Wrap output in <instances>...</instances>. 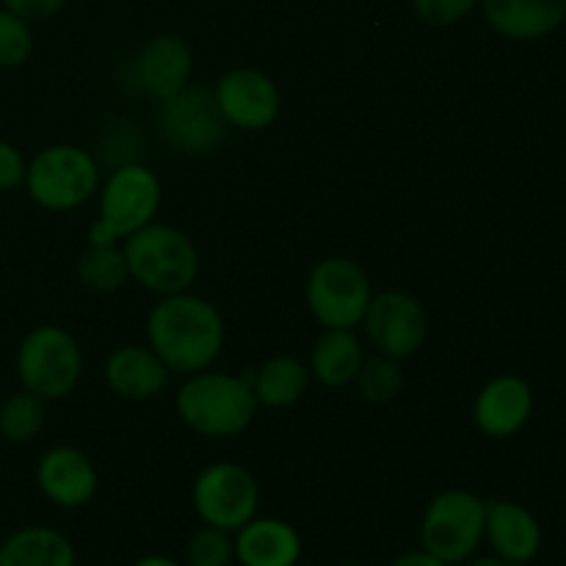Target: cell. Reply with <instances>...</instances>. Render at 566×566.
Returning a JSON list of instances; mask_svg holds the SVG:
<instances>
[{
	"label": "cell",
	"instance_id": "obj_11",
	"mask_svg": "<svg viewBox=\"0 0 566 566\" xmlns=\"http://www.w3.org/2000/svg\"><path fill=\"white\" fill-rule=\"evenodd\" d=\"M359 326L365 329L374 354L401 363L423 348L429 337V313L412 293L385 291L374 293Z\"/></svg>",
	"mask_w": 566,
	"mask_h": 566
},
{
	"label": "cell",
	"instance_id": "obj_19",
	"mask_svg": "<svg viewBox=\"0 0 566 566\" xmlns=\"http://www.w3.org/2000/svg\"><path fill=\"white\" fill-rule=\"evenodd\" d=\"M492 31L514 42L551 36L566 22V0H481Z\"/></svg>",
	"mask_w": 566,
	"mask_h": 566
},
{
	"label": "cell",
	"instance_id": "obj_18",
	"mask_svg": "<svg viewBox=\"0 0 566 566\" xmlns=\"http://www.w3.org/2000/svg\"><path fill=\"white\" fill-rule=\"evenodd\" d=\"M232 545L241 566H296L304 551L298 531L276 517H252L232 534Z\"/></svg>",
	"mask_w": 566,
	"mask_h": 566
},
{
	"label": "cell",
	"instance_id": "obj_30",
	"mask_svg": "<svg viewBox=\"0 0 566 566\" xmlns=\"http://www.w3.org/2000/svg\"><path fill=\"white\" fill-rule=\"evenodd\" d=\"M9 11H14L22 20H50L66 6V0H0Z\"/></svg>",
	"mask_w": 566,
	"mask_h": 566
},
{
	"label": "cell",
	"instance_id": "obj_29",
	"mask_svg": "<svg viewBox=\"0 0 566 566\" xmlns=\"http://www.w3.org/2000/svg\"><path fill=\"white\" fill-rule=\"evenodd\" d=\"M25 171L28 164L20 149L0 138V191H14V188L25 186Z\"/></svg>",
	"mask_w": 566,
	"mask_h": 566
},
{
	"label": "cell",
	"instance_id": "obj_10",
	"mask_svg": "<svg viewBox=\"0 0 566 566\" xmlns=\"http://www.w3.org/2000/svg\"><path fill=\"white\" fill-rule=\"evenodd\" d=\"M158 133L182 155H208L227 142L230 125L216 105L213 88L188 83L158 108Z\"/></svg>",
	"mask_w": 566,
	"mask_h": 566
},
{
	"label": "cell",
	"instance_id": "obj_7",
	"mask_svg": "<svg viewBox=\"0 0 566 566\" xmlns=\"http://www.w3.org/2000/svg\"><path fill=\"white\" fill-rule=\"evenodd\" d=\"M304 298L324 329H357L374 298V287L357 260L335 254L313 265L304 282Z\"/></svg>",
	"mask_w": 566,
	"mask_h": 566
},
{
	"label": "cell",
	"instance_id": "obj_16",
	"mask_svg": "<svg viewBox=\"0 0 566 566\" xmlns=\"http://www.w3.org/2000/svg\"><path fill=\"white\" fill-rule=\"evenodd\" d=\"M105 385L125 401H149L169 387L171 370L149 346H119L105 359Z\"/></svg>",
	"mask_w": 566,
	"mask_h": 566
},
{
	"label": "cell",
	"instance_id": "obj_31",
	"mask_svg": "<svg viewBox=\"0 0 566 566\" xmlns=\"http://www.w3.org/2000/svg\"><path fill=\"white\" fill-rule=\"evenodd\" d=\"M392 566H451L446 562H440L437 556H431V553H426L423 547L420 551H412V553H403V556H398Z\"/></svg>",
	"mask_w": 566,
	"mask_h": 566
},
{
	"label": "cell",
	"instance_id": "obj_26",
	"mask_svg": "<svg viewBox=\"0 0 566 566\" xmlns=\"http://www.w3.org/2000/svg\"><path fill=\"white\" fill-rule=\"evenodd\" d=\"M235 562V545L230 531L202 525L186 542V566H230Z\"/></svg>",
	"mask_w": 566,
	"mask_h": 566
},
{
	"label": "cell",
	"instance_id": "obj_23",
	"mask_svg": "<svg viewBox=\"0 0 566 566\" xmlns=\"http://www.w3.org/2000/svg\"><path fill=\"white\" fill-rule=\"evenodd\" d=\"M77 282L94 293H114L130 280L119 243H88L75 263Z\"/></svg>",
	"mask_w": 566,
	"mask_h": 566
},
{
	"label": "cell",
	"instance_id": "obj_34",
	"mask_svg": "<svg viewBox=\"0 0 566 566\" xmlns=\"http://www.w3.org/2000/svg\"><path fill=\"white\" fill-rule=\"evenodd\" d=\"M340 566H363V564H354V562H348V564H340Z\"/></svg>",
	"mask_w": 566,
	"mask_h": 566
},
{
	"label": "cell",
	"instance_id": "obj_14",
	"mask_svg": "<svg viewBox=\"0 0 566 566\" xmlns=\"http://www.w3.org/2000/svg\"><path fill=\"white\" fill-rule=\"evenodd\" d=\"M534 415V390L523 376L503 374L486 381L473 401V423L490 440L523 431Z\"/></svg>",
	"mask_w": 566,
	"mask_h": 566
},
{
	"label": "cell",
	"instance_id": "obj_6",
	"mask_svg": "<svg viewBox=\"0 0 566 566\" xmlns=\"http://www.w3.org/2000/svg\"><path fill=\"white\" fill-rule=\"evenodd\" d=\"M103 171L97 158L77 144H53L44 147L28 164V197L44 210H75L99 191Z\"/></svg>",
	"mask_w": 566,
	"mask_h": 566
},
{
	"label": "cell",
	"instance_id": "obj_3",
	"mask_svg": "<svg viewBox=\"0 0 566 566\" xmlns=\"http://www.w3.org/2000/svg\"><path fill=\"white\" fill-rule=\"evenodd\" d=\"M122 252L130 280L158 296L191 291L199 276V249L171 224L153 221L142 227L122 241Z\"/></svg>",
	"mask_w": 566,
	"mask_h": 566
},
{
	"label": "cell",
	"instance_id": "obj_12",
	"mask_svg": "<svg viewBox=\"0 0 566 566\" xmlns=\"http://www.w3.org/2000/svg\"><path fill=\"white\" fill-rule=\"evenodd\" d=\"M216 105L224 122L243 133L265 130L276 122L282 111V94L274 77L254 66H235L224 72L213 86Z\"/></svg>",
	"mask_w": 566,
	"mask_h": 566
},
{
	"label": "cell",
	"instance_id": "obj_27",
	"mask_svg": "<svg viewBox=\"0 0 566 566\" xmlns=\"http://www.w3.org/2000/svg\"><path fill=\"white\" fill-rule=\"evenodd\" d=\"M33 53L31 22L17 17L3 6L0 9V70H17Z\"/></svg>",
	"mask_w": 566,
	"mask_h": 566
},
{
	"label": "cell",
	"instance_id": "obj_15",
	"mask_svg": "<svg viewBox=\"0 0 566 566\" xmlns=\"http://www.w3.org/2000/svg\"><path fill=\"white\" fill-rule=\"evenodd\" d=\"M36 484L53 506L81 509L97 495L99 475L92 459L81 448L55 446L39 459Z\"/></svg>",
	"mask_w": 566,
	"mask_h": 566
},
{
	"label": "cell",
	"instance_id": "obj_2",
	"mask_svg": "<svg viewBox=\"0 0 566 566\" xmlns=\"http://www.w3.org/2000/svg\"><path fill=\"white\" fill-rule=\"evenodd\" d=\"M175 407L193 434L208 440H230L252 426L260 403L247 374L238 376L208 368L182 381Z\"/></svg>",
	"mask_w": 566,
	"mask_h": 566
},
{
	"label": "cell",
	"instance_id": "obj_25",
	"mask_svg": "<svg viewBox=\"0 0 566 566\" xmlns=\"http://www.w3.org/2000/svg\"><path fill=\"white\" fill-rule=\"evenodd\" d=\"M354 385H357L363 401L379 403L381 407V403L396 401L403 392V368L398 359L370 354V357H365Z\"/></svg>",
	"mask_w": 566,
	"mask_h": 566
},
{
	"label": "cell",
	"instance_id": "obj_17",
	"mask_svg": "<svg viewBox=\"0 0 566 566\" xmlns=\"http://www.w3.org/2000/svg\"><path fill=\"white\" fill-rule=\"evenodd\" d=\"M484 539L495 556L514 564H528L542 551V525L534 512L514 501H486Z\"/></svg>",
	"mask_w": 566,
	"mask_h": 566
},
{
	"label": "cell",
	"instance_id": "obj_22",
	"mask_svg": "<svg viewBox=\"0 0 566 566\" xmlns=\"http://www.w3.org/2000/svg\"><path fill=\"white\" fill-rule=\"evenodd\" d=\"M75 547L61 531L28 525L0 545V566H75Z\"/></svg>",
	"mask_w": 566,
	"mask_h": 566
},
{
	"label": "cell",
	"instance_id": "obj_5",
	"mask_svg": "<svg viewBox=\"0 0 566 566\" xmlns=\"http://www.w3.org/2000/svg\"><path fill=\"white\" fill-rule=\"evenodd\" d=\"M17 376L22 390L42 401L72 396L83 376V348L64 326H33L17 348Z\"/></svg>",
	"mask_w": 566,
	"mask_h": 566
},
{
	"label": "cell",
	"instance_id": "obj_32",
	"mask_svg": "<svg viewBox=\"0 0 566 566\" xmlns=\"http://www.w3.org/2000/svg\"><path fill=\"white\" fill-rule=\"evenodd\" d=\"M133 566H186V564L175 562V558H169V556H144V558H138Z\"/></svg>",
	"mask_w": 566,
	"mask_h": 566
},
{
	"label": "cell",
	"instance_id": "obj_21",
	"mask_svg": "<svg viewBox=\"0 0 566 566\" xmlns=\"http://www.w3.org/2000/svg\"><path fill=\"white\" fill-rule=\"evenodd\" d=\"M254 398L260 407L285 409L302 401L310 387V368L293 354H276L260 368L249 370Z\"/></svg>",
	"mask_w": 566,
	"mask_h": 566
},
{
	"label": "cell",
	"instance_id": "obj_9",
	"mask_svg": "<svg viewBox=\"0 0 566 566\" xmlns=\"http://www.w3.org/2000/svg\"><path fill=\"white\" fill-rule=\"evenodd\" d=\"M191 503L202 525L235 534L249 520L258 517L260 484L243 464L216 462L193 479Z\"/></svg>",
	"mask_w": 566,
	"mask_h": 566
},
{
	"label": "cell",
	"instance_id": "obj_24",
	"mask_svg": "<svg viewBox=\"0 0 566 566\" xmlns=\"http://www.w3.org/2000/svg\"><path fill=\"white\" fill-rule=\"evenodd\" d=\"M44 403L48 401H42V398L28 390L11 392L0 403V437L6 442H31L42 431L44 420H48Z\"/></svg>",
	"mask_w": 566,
	"mask_h": 566
},
{
	"label": "cell",
	"instance_id": "obj_20",
	"mask_svg": "<svg viewBox=\"0 0 566 566\" xmlns=\"http://www.w3.org/2000/svg\"><path fill=\"white\" fill-rule=\"evenodd\" d=\"M365 346L354 329H324L310 354V376L324 387H346L357 379L365 363Z\"/></svg>",
	"mask_w": 566,
	"mask_h": 566
},
{
	"label": "cell",
	"instance_id": "obj_1",
	"mask_svg": "<svg viewBox=\"0 0 566 566\" xmlns=\"http://www.w3.org/2000/svg\"><path fill=\"white\" fill-rule=\"evenodd\" d=\"M227 329L219 307L191 291L160 296L147 315V346L171 374L208 370L224 352Z\"/></svg>",
	"mask_w": 566,
	"mask_h": 566
},
{
	"label": "cell",
	"instance_id": "obj_28",
	"mask_svg": "<svg viewBox=\"0 0 566 566\" xmlns=\"http://www.w3.org/2000/svg\"><path fill=\"white\" fill-rule=\"evenodd\" d=\"M415 14L434 28H448L473 14L481 0H412Z\"/></svg>",
	"mask_w": 566,
	"mask_h": 566
},
{
	"label": "cell",
	"instance_id": "obj_33",
	"mask_svg": "<svg viewBox=\"0 0 566 566\" xmlns=\"http://www.w3.org/2000/svg\"><path fill=\"white\" fill-rule=\"evenodd\" d=\"M468 566H525V564H514V562H506V558H501V556H492V558H479V562H470Z\"/></svg>",
	"mask_w": 566,
	"mask_h": 566
},
{
	"label": "cell",
	"instance_id": "obj_13",
	"mask_svg": "<svg viewBox=\"0 0 566 566\" xmlns=\"http://www.w3.org/2000/svg\"><path fill=\"white\" fill-rule=\"evenodd\" d=\"M193 81V50L177 33H158L133 59V83L138 92L164 103Z\"/></svg>",
	"mask_w": 566,
	"mask_h": 566
},
{
	"label": "cell",
	"instance_id": "obj_4",
	"mask_svg": "<svg viewBox=\"0 0 566 566\" xmlns=\"http://www.w3.org/2000/svg\"><path fill=\"white\" fill-rule=\"evenodd\" d=\"M99 210L88 227V243H122L153 224L160 210V180L149 166L127 160L119 164L105 182H99Z\"/></svg>",
	"mask_w": 566,
	"mask_h": 566
},
{
	"label": "cell",
	"instance_id": "obj_8",
	"mask_svg": "<svg viewBox=\"0 0 566 566\" xmlns=\"http://www.w3.org/2000/svg\"><path fill=\"white\" fill-rule=\"evenodd\" d=\"M486 501L470 490H446L431 497L420 520V547L440 562L468 564L484 539Z\"/></svg>",
	"mask_w": 566,
	"mask_h": 566
}]
</instances>
